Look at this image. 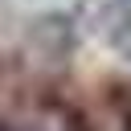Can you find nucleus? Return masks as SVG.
<instances>
[{
	"label": "nucleus",
	"mask_w": 131,
	"mask_h": 131,
	"mask_svg": "<svg viewBox=\"0 0 131 131\" xmlns=\"http://www.w3.org/2000/svg\"><path fill=\"white\" fill-rule=\"evenodd\" d=\"M0 131H16V127H0Z\"/></svg>",
	"instance_id": "nucleus-1"
}]
</instances>
